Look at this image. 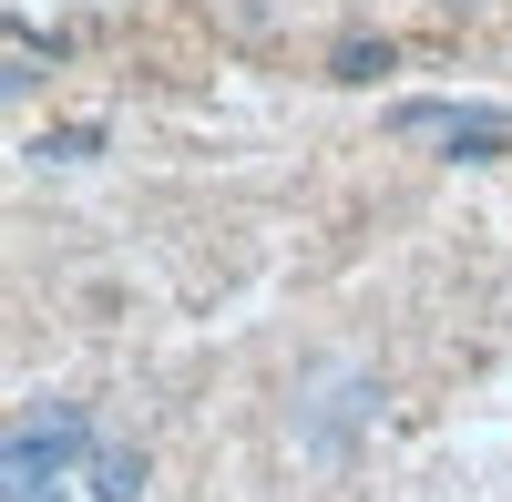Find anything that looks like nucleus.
I'll return each instance as SVG.
<instances>
[{
  "mask_svg": "<svg viewBox=\"0 0 512 502\" xmlns=\"http://www.w3.org/2000/svg\"><path fill=\"white\" fill-rule=\"evenodd\" d=\"M93 400L72 390H31L11 410V441H0V502H62L82 472H93Z\"/></svg>",
  "mask_w": 512,
  "mask_h": 502,
  "instance_id": "obj_1",
  "label": "nucleus"
},
{
  "mask_svg": "<svg viewBox=\"0 0 512 502\" xmlns=\"http://www.w3.org/2000/svg\"><path fill=\"white\" fill-rule=\"evenodd\" d=\"M379 369L369 359H318V369H297V390H287V451L297 462H318V472H338V462H359V441L379 431Z\"/></svg>",
  "mask_w": 512,
  "mask_h": 502,
  "instance_id": "obj_2",
  "label": "nucleus"
},
{
  "mask_svg": "<svg viewBox=\"0 0 512 502\" xmlns=\"http://www.w3.org/2000/svg\"><path fill=\"white\" fill-rule=\"evenodd\" d=\"M390 144H431L441 164H512L502 103H390Z\"/></svg>",
  "mask_w": 512,
  "mask_h": 502,
  "instance_id": "obj_3",
  "label": "nucleus"
},
{
  "mask_svg": "<svg viewBox=\"0 0 512 502\" xmlns=\"http://www.w3.org/2000/svg\"><path fill=\"white\" fill-rule=\"evenodd\" d=\"M154 462H144V441H93V472H82V492L93 502H144Z\"/></svg>",
  "mask_w": 512,
  "mask_h": 502,
  "instance_id": "obj_4",
  "label": "nucleus"
},
{
  "mask_svg": "<svg viewBox=\"0 0 512 502\" xmlns=\"http://www.w3.org/2000/svg\"><path fill=\"white\" fill-rule=\"evenodd\" d=\"M379 72H400V41L390 31H349V41H338V52H328V82H379Z\"/></svg>",
  "mask_w": 512,
  "mask_h": 502,
  "instance_id": "obj_5",
  "label": "nucleus"
},
{
  "mask_svg": "<svg viewBox=\"0 0 512 502\" xmlns=\"http://www.w3.org/2000/svg\"><path fill=\"white\" fill-rule=\"evenodd\" d=\"M93 154H103V123H52L31 144V164H93Z\"/></svg>",
  "mask_w": 512,
  "mask_h": 502,
  "instance_id": "obj_6",
  "label": "nucleus"
},
{
  "mask_svg": "<svg viewBox=\"0 0 512 502\" xmlns=\"http://www.w3.org/2000/svg\"><path fill=\"white\" fill-rule=\"evenodd\" d=\"M52 62H62V41L41 52V31H31V21H11V72H0V82H11V93H31V82L52 72Z\"/></svg>",
  "mask_w": 512,
  "mask_h": 502,
  "instance_id": "obj_7",
  "label": "nucleus"
}]
</instances>
